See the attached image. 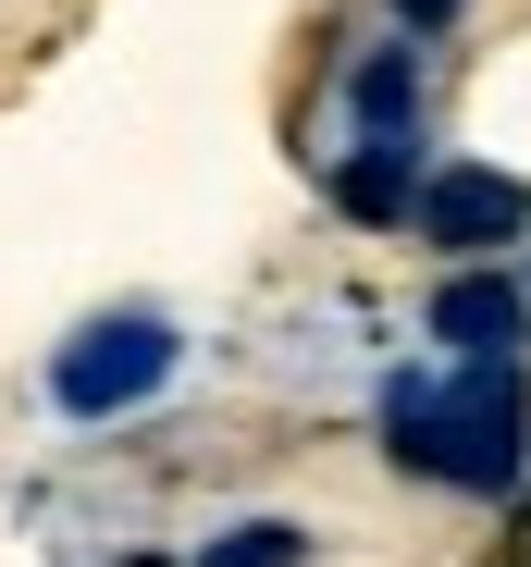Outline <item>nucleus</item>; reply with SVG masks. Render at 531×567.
<instances>
[{"instance_id":"7ed1b4c3","label":"nucleus","mask_w":531,"mask_h":567,"mask_svg":"<svg viewBox=\"0 0 531 567\" xmlns=\"http://www.w3.org/2000/svg\"><path fill=\"white\" fill-rule=\"evenodd\" d=\"M420 235L458 247V259H482V247L531 235V185L494 173V161H446V173H420Z\"/></svg>"},{"instance_id":"39448f33","label":"nucleus","mask_w":531,"mask_h":567,"mask_svg":"<svg viewBox=\"0 0 531 567\" xmlns=\"http://www.w3.org/2000/svg\"><path fill=\"white\" fill-rule=\"evenodd\" d=\"M334 210L346 223H420V173H408V148L396 136H359L334 161Z\"/></svg>"},{"instance_id":"f03ea898","label":"nucleus","mask_w":531,"mask_h":567,"mask_svg":"<svg viewBox=\"0 0 531 567\" xmlns=\"http://www.w3.org/2000/svg\"><path fill=\"white\" fill-rule=\"evenodd\" d=\"M173 370H186V333H173L161 309H86L50 358H38V408L100 432V420H136L173 395Z\"/></svg>"},{"instance_id":"0eeeda50","label":"nucleus","mask_w":531,"mask_h":567,"mask_svg":"<svg viewBox=\"0 0 531 567\" xmlns=\"http://www.w3.org/2000/svg\"><path fill=\"white\" fill-rule=\"evenodd\" d=\"M198 567H309V530H297V518H247V530H223Z\"/></svg>"},{"instance_id":"20e7f679","label":"nucleus","mask_w":531,"mask_h":567,"mask_svg":"<svg viewBox=\"0 0 531 567\" xmlns=\"http://www.w3.org/2000/svg\"><path fill=\"white\" fill-rule=\"evenodd\" d=\"M519 333H531V297H519V284H494V271L432 284V346H446V358H519Z\"/></svg>"},{"instance_id":"6e6552de","label":"nucleus","mask_w":531,"mask_h":567,"mask_svg":"<svg viewBox=\"0 0 531 567\" xmlns=\"http://www.w3.org/2000/svg\"><path fill=\"white\" fill-rule=\"evenodd\" d=\"M396 25H458V0H396Z\"/></svg>"},{"instance_id":"423d86ee","label":"nucleus","mask_w":531,"mask_h":567,"mask_svg":"<svg viewBox=\"0 0 531 567\" xmlns=\"http://www.w3.org/2000/svg\"><path fill=\"white\" fill-rule=\"evenodd\" d=\"M346 112H359V136H408V112H420V62H408V50H371L359 74H346Z\"/></svg>"},{"instance_id":"f257e3e1","label":"nucleus","mask_w":531,"mask_h":567,"mask_svg":"<svg viewBox=\"0 0 531 567\" xmlns=\"http://www.w3.org/2000/svg\"><path fill=\"white\" fill-rule=\"evenodd\" d=\"M531 444V383L519 358H458V370H384V456L446 494H507Z\"/></svg>"}]
</instances>
